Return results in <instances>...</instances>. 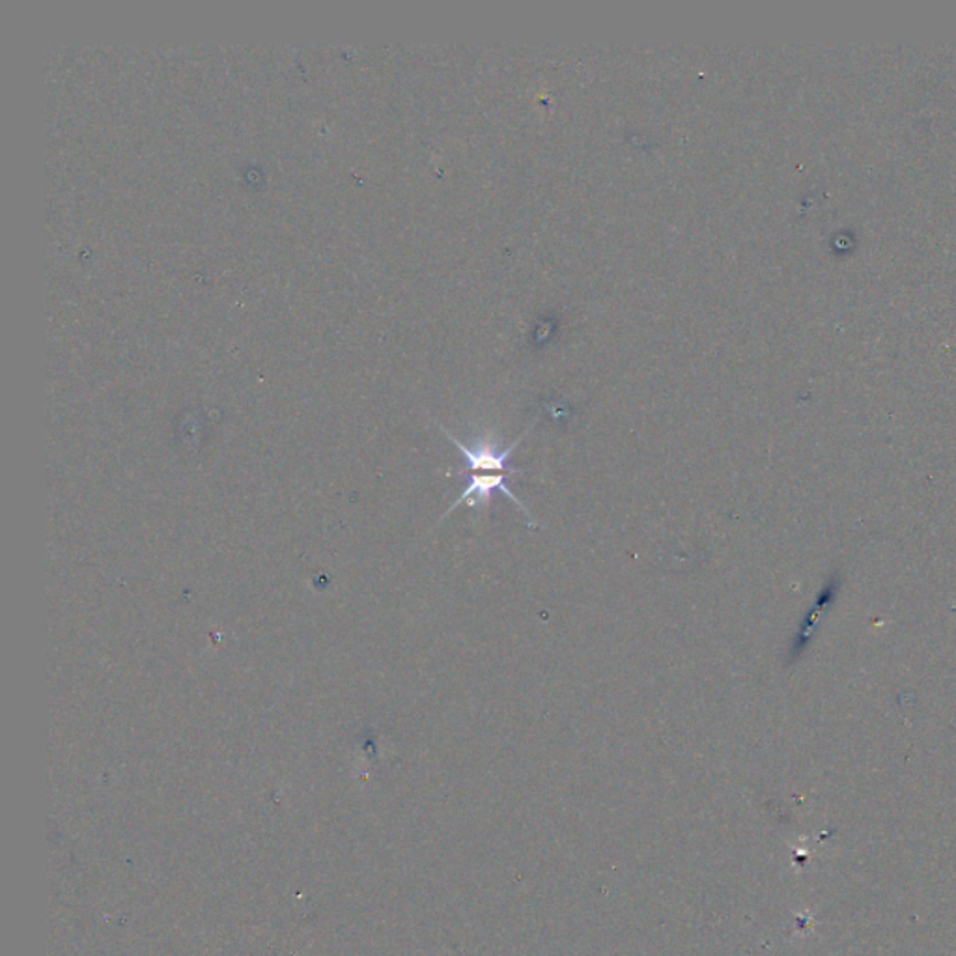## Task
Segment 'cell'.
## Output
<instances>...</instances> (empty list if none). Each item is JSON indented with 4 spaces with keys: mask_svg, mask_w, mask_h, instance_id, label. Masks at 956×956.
<instances>
[{
    "mask_svg": "<svg viewBox=\"0 0 956 956\" xmlns=\"http://www.w3.org/2000/svg\"><path fill=\"white\" fill-rule=\"evenodd\" d=\"M439 428L453 441V445L460 450L464 461H466V472L507 471L512 453L518 448L521 439L527 436V432L531 430V426H529L526 432H521V436L516 441L502 448L497 445L496 439L490 434L478 437L471 445H466L461 439L453 436L447 428H443V426H439Z\"/></svg>",
    "mask_w": 956,
    "mask_h": 956,
    "instance_id": "6da1fadb",
    "label": "cell"
},
{
    "mask_svg": "<svg viewBox=\"0 0 956 956\" xmlns=\"http://www.w3.org/2000/svg\"><path fill=\"white\" fill-rule=\"evenodd\" d=\"M520 471L512 472H501V475H478V472H458V477L466 478V490L461 493L458 499H456L450 508H448L445 516L450 515L456 507H460L461 502H467L469 507H488V502L491 501V496H493V491H502L505 496L510 499V501L515 502L516 507L520 508L521 512L526 515L527 520L531 518L529 512H527V508L521 505L520 499L515 496V491L508 488L507 482L510 478H515L516 475H521Z\"/></svg>",
    "mask_w": 956,
    "mask_h": 956,
    "instance_id": "7a4b0ae2",
    "label": "cell"
}]
</instances>
